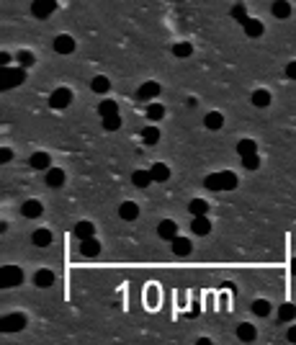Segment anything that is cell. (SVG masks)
Listing matches in <instances>:
<instances>
[{"instance_id": "obj_1", "label": "cell", "mask_w": 296, "mask_h": 345, "mask_svg": "<svg viewBox=\"0 0 296 345\" xmlns=\"http://www.w3.org/2000/svg\"><path fill=\"white\" fill-rule=\"evenodd\" d=\"M204 186L209 191H232V188H237V175H235V172H229V170L211 172V175H206Z\"/></svg>"}, {"instance_id": "obj_2", "label": "cell", "mask_w": 296, "mask_h": 345, "mask_svg": "<svg viewBox=\"0 0 296 345\" xmlns=\"http://www.w3.org/2000/svg\"><path fill=\"white\" fill-rule=\"evenodd\" d=\"M23 281V270L18 266H3L0 268V286L3 288H13Z\"/></svg>"}, {"instance_id": "obj_3", "label": "cell", "mask_w": 296, "mask_h": 345, "mask_svg": "<svg viewBox=\"0 0 296 345\" xmlns=\"http://www.w3.org/2000/svg\"><path fill=\"white\" fill-rule=\"evenodd\" d=\"M26 80V72L21 70V67H16V70H8V67H3V90H8V88H16V85H21Z\"/></svg>"}, {"instance_id": "obj_4", "label": "cell", "mask_w": 296, "mask_h": 345, "mask_svg": "<svg viewBox=\"0 0 296 345\" xmlns=\"http://www.w3.org/2000/svg\"><path fill=\"white\" fill-rule=\"evenodd\" d=\"M70 103H73V90L70 88H57L55 93H52V98H49V106L52 108H67Z\"/></svg>"}, {"instance_id": "obj_5", "label": "cell", "mask_w": 296, "mask_h": 345, "mask_svg": "<svg viewBox=\"0 0 296 345\" xmlns=\"http://www.w3.org/2000/svg\"><path fill=\"white\" fill-rule=\"evenodd\" d=\"M160 93H163V88H160V83H155V80H149V83H142L139 90H137V98L139 101H147L152 103V98H157Z\"/></svg>"}, {"instance_id": "obj_6", "label": "cell", "mask_w": 296, "mask_h": 345, "mask_svg": "<svg viewBox=\"0 0 296 345\" xmlns=\"http://www.w3.org/2000/svg\"><path fill=\"white\" fill-rule=\"evenodd\" d=\"M57 8V0H34L31 3V13L37 18H49Z\"/></svg>"}, {"instance_id": "obj_7", "label": "cell", "mask_w": 296, "mask_h": 345, "mask_svg": "<svg viewBox=\"0 0 296 345\" xmlns=\"http://www.w3.org/2000/svg\"><path fill=\"white\" fill-rule=\"evenodd\" d=\"M26 327V317L23 314H5L3 317V332H18Z\"/></svg>"}, {"instance_id": "obj_8", "label": "cell", "mask_w": 296, "mask_h": 345, "mask_svg": "<svg viewBox=\"0 0 296 345\" xmlns=\"http://www.w3.org/2000/svg\"><path fill=\"white\" fill-rule=\"evenodd\" d=\"M80 252H83L85 258H95V255H101V242H98L95 237L80 240Z\"/></svg>"}, {"instance_id": "obj_9", "label": "cell", "mask_w": 296, "mask_h": 345, "mask_svg": "<svg viewBox=\"0 0 296 345\" xmlns=\"http://www.w3.org/2000/svg\"><path fill=\"white\" fill-rule=\"evenodd\" d=\"M119 216L124 222H134L139 216V206L134 204V201H124L121 206H119Z\"/></svg>"}, {"instance_id": "obj_10", "label": "cell", "mask_w": 296, "mask_h": 345, "mask_svg": "<svg viewBox=\"0 0 296 345\" xmlns=\"http://www.w3.org/2000/svg\"><path fill=\"white\" fill-rule=\"evenodd\" d=\"M157 234H160L163 240H173L175 234H178V224H175L173 219H163V222L157 224Z\"/></svg>"}, {"instance_id": "obj_11", "label": "cell", "mask_w": 296, "mask_h": 345, "mask_svg": "<svg viewBox=\"0 0 296 345\" xmlns=\"http://www.w3.org/2000/svg\"><path fill=\"white\" fill-rule=\"evenodd\" d=\"M242 29H245V36H250V39H258V36H263L265 26L260 23V21H255V18H247V21L242 23Z\"/></svg>"}, {"instance_id": "obj_12", "label": "cell", "mask_w": 296, "mask_h": 345, "mask_svg": "<svg viewBox=\"0 0 296 345\" xmlns=\"http://www.w3.org/2000/svg\"><path fill=\"white\" fill-rule=\"evenodd\" d=\"M41 211H44V206L37 201V198H31V201H26V204L21 206V214H23V216H29V219H39Z\"/></svg>"}, {"instance_id": "obj_13", "label": "cell", "mask_w": 296, "mask_h": 345, "mask_svg": "<svg viewBox=\"0 0 296 345\" xmlns=\"http://www.w3.org/2000/svg\"><path fill=\"white\" fill-rule=\"evenodd\" d=\"M73 49H75V39H73V36L62 34V36H57V39H55V52H59V54H70Z\"/></svg>"}, {"instance_id": "obj_14", "label": "cell", "mask_w": 296, "mask_h": 345, "mask_svg": "<svg viewBox=\"0 0 296 345\" xmlns=\"http://www.w3.org/2000/svg\"><path fill=\"white\" fill-rule=\"evenodd\" d=\"M34 284H37L39 288H49L52 284H55V273H52V270H47V268H41V270H37V273H34Z\"/></svg>"}, {"instance_id": "obj_15", "label": "cell", "mask_w": 296, "mask_h": 345, "mask_svg": "<svg viewBox=\"0 0 296 345\" xmlns=\"http://www.w3.org/2000/svg\"><path fill=\"white\" fill-rule=\"evenodd\" d=\"M191 230H193V234H209L211 232V222L206 219V214L204 216H193V224H191Z\"/></svg>"}, {"instance_id": "obj_16", "label": "cell", "mask_w": 296, "mask_h": 345, "mask_svg": "<svg viewBox=\"0 0 296 345\" xmlns=\"http://www.w3.org/2000/svg\"><path fill=\"white\" fill-rule=\"evenodd\" d=\"M149 172H152V180H155V183H165V180L170 178V168H167V165H163V162L152 165V168H149Z\"/></svg>"}, {"instance_id": "obj_17", "label": "cell", "mask_w": 296, "mask_h": 345, "mask_svg": "<svg viewBox=\"0 0 296 345\" xmlns=\"http://www.w3.org/2000/svg\"><path fill=\"white\" fill-rule=\"evenodd\" d=\"M131 183L137 186V188H147L149 183H155V180H152V172L149 170H137L131 175Z\"/></svg>"}, {"instance_id": "obj_18", "label": "cell", "mask_w": 296, "mask_h": 345, "mask_svg": "<svg viewBox=\"0 0 296 345\" xmlns=\"http://www.w3.org/2000/svg\"><path fill=\"white\" fill-rule=\"evenodd\" d=\"M31 242L37 245V248H47V245H52V232L49 230H37L31 234Z\"/></svg>"}, {"instance_id": "obj_19", "label": "cell", "mask_w": 296, "mask_h": 345, "mask_svg": "<svg viewBox=\"0 0 296 345\" xmlns=\"http://www.w3.org/2000/svg\"><path fill=\"white\" fill-rule=\"evenodd\" d=\"M93 232H95V227H93L91 222H77V224H75V237H77V240L93 237Z\"/></svg>"}, {"instance_id": "obj_20", "label": "cell", "mask_w": 296, "mask_h": 345, "mask_svg": "<svg viewBox=\"0 0 296 345\" xmlns=\"http://www.w3.org/2000/svg\"><path fill=\"white\" fill-rule=\"evenodd\" d=\"M62 183H65V172H62L59 168H52V170L47 172V186H49V188H59Z\"/></svg>"}, {"instance_id": "obj_21", "label": "cell", "mask_w": 296, "mask_h": 345, "mask_svg": "<svg viewBox=\"0 0 296 345\" xmlns=\"http://www.w3.org/2000/svg\"><path fill=\"white\" fill-rule=\"evenodd\" d=\"M173 252H175V255H188V252H191V242H188L185 237H178V234H175V237H173Z\"/></svg>"}, {"instance_id": "obj_22", "label": "cell", "mask_w": 296, "mask_h": 345, "mask_svg": "<svg viewBox=\"0 0 296 345\" xmlns=\"http://www.w3.org/2000/svg\"><path fill=\"white\" fill-rule=\"evenodd\" d=\"M271 11H273V16H276V18H281V21H283V18H289V16H291V5L286 3V0H276Z\"/></svg>"}, {"instance_id": "obj_23", "label": "cell", "mask_w": 296, "mask_h": 345, "mask_svg": "<svg viewBox=\"0 0 296 345\" xmlns=\"http://www.w3.org/2000/svg\"><path fill=\"white\" fill-rule=\"evenodd\" d=\"M253 106H258V108H265V106H271V93L268 90H255L253 93Z\"/></svg>"}, {"instance_id": "obj_24", "label": "cell", "mask_w": 296, "mask_h": 345, "mask_svg": "<svg viewBox=\"0 0 296 345\" xmlns=\"http://www.w3.org/2000/svg\"><path fill=\"white\" fill-rule=\"evenodd\" d=\"M31 168L34 170H47L49 168V155H47V152H37V155H31Z\"/></svg>"}, {"instance_id": "obj_25", "label": "cell", "mask_w": 296, "mask_h": 345, "mask_svg": "<svg viewBox=\"0 0 296 345\" xmlns=\"http://www.w3.org/2000/svg\"><path fill=\"white\" fill-rule=\"evenodd\" d=\"M142 139H145V144H157L160 142V129L157 126H145V129H142Z\"/></svg>"}, {"instance_id": "obj_26", "label": "cell", "mask_w": 296, "mask_h": 345, "mask_svg": "<svg viewBox=\"0 0 296 345\" xmlns=\"http://www.w3.org/2000/svg\"><path fill=\"white\" fill-rule=\"evenodd\" d=\"M165 116V106L163 103H149L147 106V119L149 121H160Z\"/></svg>"}, {"instance_id": "obj_27", "label": "cell", "mask_w": 296, "mask_h": 345, "mask_svg": "<svg viewBox=\"0 0 296 345\" xmlns=\"http://www.w3.org/2000/svg\"><path fill=\"white\" fill-rule=\"evenodd\" d=\"M98 114H101V119H103V116L119 114V103H116V101H101V106H98Z\"/></svg>"}, {"instance_id": "obj_28", "label": "cell", "mask_w": 296, "mask_h": 345, "mask_svg": "<svg viewBox=\"0 0 296 345\" xmlns=\"http://www.w3.org/2000/svg\"><path fill=\"white\" fill-rule=\"evenodd\" d=\"M103 129L106 132H116V129H121V116L119 114H113V116H103Z\"/></svg>"}, {"instance_id": "obj_29", "label": "cell", "mask_w": 296, "mask_h": 345, "mask_svg": "<svg viewBox=\"0 0 296 345\" xmlns=\"http://www.w3.org/2000/svg\"><path fill=\"white\" fill-rule=\"evenodd\" d=\"M255 150H258V144H255L253 139H240V142H237V152H240V157L253 155Z\"/></svg>"}, {"instance_id": "obj_30", "label": "cell", "mask_w": 296, "mask_h": 345, "mask_svg": "<svg viewBox=\"0 0 296 345\" xmlns=\"http://www.w3.org/2000/svg\"><path fill=\"white\" fill-rule=\"evenodd\" d=\"M204 124L209 126V129H222V124H224V116L219 114V111H211L209 116L204 119Z\"/></svg>"}, {"instance_id": "obj_31", "label": "cell", "mask_w": 296, "mask_h": 345, "mask_svg": "<svg viewBox=\"0 0 296 345\" xmlns=\"http://www.w3.org/2000/svg\"><path fill=\"white\" fill-rule=\"evenodd\" d=\"M296 317V307L294 304H281V309H278V320L281 322H291Z\"/></svg>"}, {"instance_id": "obj_32", "label": "cell", "mask_w": 296, "mask_h": 345, "mask_svg": "<svg viewBox=\"0 0 296 345\" xmlns=\"http://www.w3.org/2000/svg\"><path fill=\"white\" fill-rule=\"evenodd\" d=\"M188 209H191V214H193V216H204L206 211H209V204H206L204 198H193Z\"/></svg>"}, {"instance_id": "obj_33", "label": "cell", "mask_w": 296, "mask_h": 345, "mask_svg": "<svg viewBox=\"0 0 296 345\" xmlns=\"http://www.w3.org/2000/svg\"><path fill=\"white\" fill-rule=\"evenodd\" d=\"M237 338L240 340H255V327H253V325H247V322H242L237 327Z\"/></svg>"}, {"instance_id": "obj_34", "label": "cell", "mask_w": 296, "mask_h": 345, "mask_svg": "<svg viewBox=\"0 0 296 345\" xmlns=\"http://www.w3.org/2000/svg\"><path fill=\"white\" fill-rule=\"evenodd\" d=\"M91 88H93V93H106V90L111 88V83H109V77H93V83H91Z\"/></svg>"}, {"instance_id": "obj_35", "label": "cell", "mask_w": 296, "mask_h": 345, "mask_svg": "<svg viewBox=\"0 0 296 345\" xmlns=\"http://www.w3.org/2000/svg\"><path fill=\"white\" fill-rule=\"evenodd\" d=\"M253 312L258 317H268V314H271V304H268L265 299H258V302H253Z\"/></svg>"}, {"instance_id": "obj_36", "label": "cell", "mask_w": 296, "mask_h": 345, "mask_svg": "<svg viewBox=\"0 0 296 345\" xmlns=\"http://www.w3.org/2000/svg\"><path fill=\"white\" fill-rule=\"evenodd\" d=\"M232 18H235V21H240V23H245V21H247L245 5H242V3H235V5H232Z\"/></svg>"}, {"instance_id": "obj_37", "label": "cell", "mask_w": 296, "mask_h": 345, "mask_svg": "<svg viewBox=\"0 0 296 345\" xmlns=\"http://www.w3.org/2000/svg\"><path fill=\"white\" fill-rule=\"evenodd\" d=\"M242 165H245L247 170H258V168H260V157H258V152H253V155H245V157H242Z\"/></svg>"}, {"instance_id": "obj_38", "label": "cell", "mask_w": 296, "mask_h": 345, "mask_svg": "<svg viewBox=\"0 0 296 345\" xmlns=\"http://www.w3.org/2000/svg\"><path fill=\"white\" fill-rule=\"evenodd\" d=\"M173 54H175V57H191V54H193V47H191V44H175V47H173Z\"/></svg>"}, {"instance_id": "obj_39", "label": "cell", "mask_w": 296, "mask_h": 345, "mask_svg": "<svg viewBox=\"0 0 296 345\" xmlns=\"http://www.w3.org/2000/svg\"><path fill=\"white\" fill-rule=\"evenodd\" d=\"M18 62L23 67H29V65H34V54L29 52V49H23V52H18Z\"/></svg>"}, {"instance_id": "obj_40", "label": "cell", "mask_w": 296, "mask_h": 345, "mask_svg": "<svg viewBox=\"0 0 296 345\" xmlns=\"http://www.w3.org/2000/svg\"><path fill=\"white\" fill-rule=\"evenodd\" d=\"M286 77L296 80V62H289V65H286Z\"/></svg>"}, {"instance_id": "obj_41", "label": "cell", "mask_w": 296, "mask_h": 345, "mask_svg": "<svg viewBox=\"0 0 296 345\" xmlns=\"http://www.w3.org/2000/svg\"><path fill=\"white\" fill-rule=\"evenodd\" d=\"M11 157H13V152L8 150V147H3V150H0V162H11Z\"/></svg>"}, {"instance_id": "obj_42", "label": "cell", "mask_w": 296, "mask_h": 345, "mask_svg": "<svg viewBox=\"0 0 296 345\" xmlns=\"http://www.w3.org/2000/svg\"><path fill=\"white\" fill-rule=\"evenodd\" d=\"M0 62H3V67H5L8 62H11V54H8V52H3V54H0Z\"/></svg>"}, {"instance_id": "obj_43", "label": "cell", "mask_w": 296, "mask_h": 345, "mask_svg": "<svg viewBox=\"0 0 296 345\" xmlns=\"http://www.w3.org/2000/svg\"><path fill=\"white\" fill-rule=\"evenodd\" d=\"M286 338H289L291 343H296V325H294V327L289 330V335H286Z\"/></svg>"}, {"instance_id": "obj_44", "label": "cell", "mask_w": 296, "mask_h": 345, "mask_svg": "<svg viewBox=\"0 0 296 345\" xmlns=\"http://www.w3.org/2000/svg\"><path fill=\"white\" fill-rule=\"evenodd\" d=\"M291 270H294V276H296V260H294V266H291Z\"/></svg>"}]
</instances>
